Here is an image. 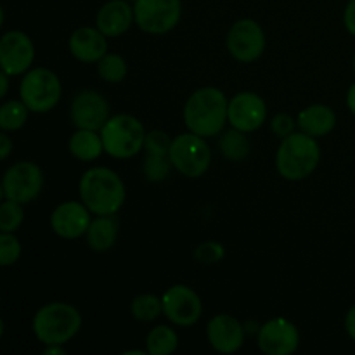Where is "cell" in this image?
I'll use <instances>...</instances> for the list:
<instances>
[{
	"label": "cell",
	"instance_id": "obj_1",
	"mask_svg": "<svg viewBox=\"0 0 355 355\" xmlns=\"http://www.w3.org/2000/svg\"><path fill=\"white\" fill-rule=\"evenodd\" d=\"M229 101L217 87H201L194 90L184 106V123L187 130L201 137L222 134L229 121Z\"/></svg>",
	"mask_w": 355,
	"mask_h": 355
},
{
	"label": "cell",
	"instance_id": "obj_2",
	"mask_svg": "<svg viewBox=\"0 0 355 355\" xmlns=\"http://www.w3.org/2000/svg\"><path fill=\"white\" fill-rule=\"evenodd\" d=\"M80 200L94 215H114L121 210L127 189L114 170L94 166L82 175L78 182Z\"/></svg>",
	"mask_w": 355,
	"mask_h": 355
},
{
	"label": "cell",
	"instance_id": "obj_3",
	"mask_svg": "<svg viewBox=\"0 0 355 355\" xmlns=\"http://www.w3.org/2000/svg\"><path fill=\"white\" fill-rule=\"evenodd\" d=\"M321 162V148L312 135L293 132L281 141L276 153V168L283 179L298 182L315 172Z\"/></svg>",
	"mask_w": 355,
	"mask_h": 355
},
{
	"label": "cell",
	"instance_id": "obj_4",
	"mask_svg": "<svg viewBox=\"0 0 355 355\" xmlns=\"http://www.w3.org/2000/svg\"><path fill=\"white\" fill-rule=\"evenodd\" d=\"M33 335L44 345H66L78 335L82 328V314L66 302H49L33 315Z\"/></svg>",
	"mask_w": 355,
	"mask_h": 355
},
{
	"label": "cell",
	"instance_id": "obj_5",
	"mask_svg": "<svg viewBox=\"0 0 355 355\" xmlns=\"http://www.w3.org/2000/svg\"><path fill=\"white\" fill-rule=\"evenodd\" d=\"M99 134L103 137L106 155L116 159H127L134 158L135 155H139V151L144 149L148 132H146L144 125L141 123L139 118L127 113H120L110 116V120L104 123Z\"/></svg>",
	"mask_w": 355,
	"mask_h": 355
},
{
	"label": "cell",
	"instance_id": "obj_6",
	"mask_svg": "<svg viewBox=\"0 0 355 355\" xmlns=\"http://www.w3.org/2000/svg\"><path fill=\"white\" fill-rule=\"evenodd\" d=\"M62 85L52 69L33 68L26 71L19 83V97L33 113H49L59 104Z\"/></svg>",
	"mask_w": 355,
	"mask_h": 355
},
{
	"label": "cell",
	"instance_id": "obj_7",
	"mask_svg": "<svg viewBox=\"0 0 355 355\" xmlns=\"http://www.w3.org/2000/svg\"><path fill=\"white\" fill-rule=\"evenodd\" d=\"M168 158L177 172L187 179H198L210 168L211 151L205 137L187 132L173 139Z\"/></svg>",
	"mask_w": 355,
	"mask_h": 355
},
{
	"label": "cell",
	"instance_id": "obj_8",
	"mask_svg": "<svg viewBox=\"0 0 355 355\" xmlns=\"http://www.w3.org/2000/svg\"><path fill=\"white\" fill-rule=\"evenodd\" d=\"M44 189V172L33 162H17L6 170L2 179L3 200L28 205Z\"/></svg>",
	"mask_w": 355,
	"mask_h": 355
},
{
	"label": "cell",
	"instance_id": "obj_9",
	"mask_svg": "<svg viewBox=\"0 0 355 355\" xmlns=\"http://www.w3.org/2000/svg\"><path fill=\"white\" fill-rule=\"evenodd\" d=\"M135 24L144 33L165 35L179 24L182 16L180 0H137L134 2Z\"/></svg>",
	"mask_w": 355,
	"mask_h": 355
},
{
	"label": "cell",
	"instance_id": "obj_10",
	"mask_svg": "<svg viewBox=\"0 0 355 355\" xmlns=\"http://www.w3.org/2000/svg\"><path fill=\"white\" fill-rule=\"evenodd\" d=\"M163 315L179 328H189L200 321L203 314L201 298L186 284H173L163 293Z\"/></svg>",
	"mask_w": 355,
	"mask_h": 355
},
{
	"label": "cell",
	"instance_id": "obj_11",
	"mask_svg": "<svg viewBox=\"0 0 355 355\" xmlns=\"http://www.w3.org/2000/svg\"><path fill=\"white\" fill-rule=\"evenodd\" d=\"M227 51L236 61L253 62L266 51V33L255 19L236 21L227 33Z\"/></svg>",
	"mask_w": 355,
	"mask_h": 355
},
{
	"label": "cell",
	"instance_id": "obj_12",
	"mask_svg": "<svg viewBox=\"0 0 355 355\" xmlns=\"http://www.w3.org/2000/svg\"><path fill=\"white\" fill-rule=\"evenodd\" d=\"M257 345L267 355H291L300 345V333L288 319L274 318L259 328Z\"/></svg>",
	"mask_w": 355,
	"mask_h": 355
},
{
	"label": "cell",
	"instance_id": "obj_13",
	"mask_svg": "<svg viewBox=\"0 0 355 355\" xmlns=\"http://www.w3.org/2000/svg\"><path fill=\"white\" fill-rule=\"evenodd\" d=\"M35 61V45L24 31H6L0 38V68L10 76L30 71Z\"/></svg>",
	"mask_w": 355,
	"mask_h": 355
},
{
	"label": "cell",
	"instance_id": "obj_14",
	"mask_svg": "<svg viewBox=\"0 0 355 355\" xmlns=\"http://www.w3.org/2000/svg\"><path fill=\"white\" fill-rule=\"evenodd\" d=\"M69 120L76 128L99 132L110 120V104L106 97L96 90H80L69 106Z\"/></svg>",
	"mask_w": 355,
	"mask_h": 355
},
{
	"label": "cell",
	"instance_id": "obj_15",
	"mask_svg": "<svg viewBox=\"0 0 355 355\" xmlns=\"http://www.w3.org/2000/svg\"><path fill=\"white\" fill-rule=\"evenodd\" d=\"M229 123L238 130L252 134L267 120L266 101L255 92H239L229 101Z\"/></svg>",
	"mask_w": 355,
	"mask_h": 355
},
{
	"label": "cell",
	"instance_id": "obj_16",
	"mask_svg": "<svg viewBox=\"0 0 355 355\" xmlns=\"http://www.w3.org/2000/svg\"><path fill=\"white\" fill-rule=\"evenodd\" d=\"M92 211L83 201H62L51 215V227L55 236L62 239H78L87 234L92 222Z\"/></svg>",
	"mask_w": 355,
	"mask_h": 355
},
{
	"label": "cell",
	"instance_id": "obj_17",
	"mask_svg": "<svg viewBox=\"0 0 355 355\" xmlns=\"http://www.w3.org/2000/svg\"><path fill=\"white\" fill-rule=\"evenodd\" d=\"M207 338L217 352L234 354L245 343V326L231 314H217L208 321Z\"/></svg>",
	"mask_w": 355,
	"mask_h": 355
},
{
	"label": "cell",
	"instance_id": "obj_18",
	"mask_svg": "<svg viewBox=\"0 0 355 355\" xmlns=\"http://www.w3.org/2000/svg\"><path fill=\"white\" fill-rule=\"evenodd\" d=\"M69 52L73 58L85 64H92L107 54V37L92 26H82L69 37Z\"/></svg>",
	"mask_w": 355,
	"mask_h": 355
},
{
	"label": "cell",
	"instance_id": "obj_19",
	"mask_svg": "<svg viewBox=\"0 0 355 355\" xmlns=\"http://www.w3.org/2000/svg\"><path fill=\"white\" fill-rule=\"evenodd\" d=\"M134 23V6H130L128 0H110L97 10L96 26L107 38L121 37Z\"/></svg>",
	"mask_w": 355,
	"mask_h": 355
},
{
	"label": "cell",
	"instance_id": "obj_20",
	"mask_svg": "<svg viewBox=\"0 0 355 355\" xmlns=\"http://www.w3.org/2000/svg\"><path fill=\"white\" fill-rule=\"evenodd\" d=\"M298 128L312 137H324L331 134L336 125V114L326 104H312L300 111L297 118Z\"/></svg>",
	"mask_w": 355,
	"mask_h": 355
},
{
	"label": "cell",
	"instance_id": "obj_21",
	"mask_svg": "<svg viewBox=\"0 0 355 355\" xmlns=\"http://www.w3.org/2000/svg\"><path fill=\"white\" fill-rule=\"evenodd\" d=\"M118 231H120V220L114 215H97L92 218L87 231L85 239L90 250L97 253L107 252L116 245Z\"/></svg>",
	"mask_w": 355,
	"mask_h": 355
},
{
	"label": "cell",
	"instance_id": "obj_22",
	"mask_svg": "<svg viewBox=\"0 0 355 355\" xmlns=\"http://www.w3.org/2000/svg\"><path fill=\"white\" fill-rule=\"evenodd\" d=\"M68 149L73 158L80 162H94L104 153V144L101 134L97 130H87V128H76L68 141Z\"/></svg>",
	"mask_w": 355,
	"mask_h": 355
},
{
	"label": "cell",
	"instance_id": "obj_23",
	"mask_svg": "<svg viewBox=\"0 0 355 355\" xmlns=\"http://www.w3.org/2000/svg\"><path fill=\"white\" fill-rule=\"evenodd\" d=\"M218 149H220L225 159L238 163L248 158L252 144H250V139L246 137V132H241L232 127L231 130L224 132L220 135V139H218Z\"/></svg>",
	"mask_w": 355,
	"mask_h": 355
},
{
	"label": "cell",
	"instance_id": "obj_24",
	"mask_svg": "<svg viewBox=\"0 0 355 355\" xmlns=\"http://www.w3.org/2000/svg\"><path fill=\"white\" fill-rule=\"evenodd\" d=\"M179 347V335L173 328L159 324L146 336V352L149 355H170Z\"/></svg>",
	"mask_w": 355,
	"mask_h": 355
},
{
	"label": "cell",
	"instance_id": "obj_25",
	"mask_svg": "<svg viewBox=\"0 0 355 355\" xmlns=\"http://www.w3.org/2000/svg\"><path fill=\"white\" fill-rule=\"evenodd\" d=\"M130 314L135 321L153 322L163 314L162 298L153 293H142L132 300Z\"/></svg>",
	"mask_w": 355,
	"mask_h": 355
},
{
	"label": "cell",
	"instance_id": "obj_26",
	"mask_svg": "<svg viewBox=\"0 0 355 355\" xmlns=\"http://www.w3.org/2000/svg\"><path fill=\"white\" fill-rule=\"evenodd\" d=\"M28 106L23 101H6L0 106V128L3 132H16L28 120Z\"/></svg>",
	"mask_w": 355,
	"mask_h": 355
},
{
	"label": "cell",
	"instance_id": "obj_27",
	"mask_svg": "<svg viewBox=\"0 0 355 355\" xmlns=\"http://www.w3.org/2000/svg\"><path fill=\"white\" fill-rule=\"evenodd\" d=\"M127 61L123 55L107 52L103 59L97 61V75L107 83H120L127 76Z\"/></svg>",
	"mask_w": 355,
	"mask_h": 355
},
{
	"label": "cell",
	"instance_id": "obj_28",
	"mask_svg": "<svg viewBox=\"0 0 355 355\" xmlns=\"http://www.w3.org/2000/svg\"><path fill=\"white\" fill-rule=\"evenodd\" d=\"M172 168L173 165L168 156L146 155L144 162H142V173L149 182H163L165 179H168Z\"/></svg>",
	"mask_w": 355,
	"mask_h": 355
},
{
	"label": "cell",
	"instance_id": "obj_29",
	"mask_svg": "<svg viewBox=\"0 0 355 355\" xmlns=\"http://www.w3.org/2000/svg\"><path fill=\"white\" fill-rule=\"evenodd\" d=\"M24 220L23 205L12 200H3L0 205V231L16 232Z\"/></svg>",
	"mask_w": 355,
	"mask_h": 355
},
{
	"label": "cell",
	"instance_id": "obj_30",
	"mask_svg": "<svg viewBox=\"0 0 355 355\" xmlns=\"http://www.w3.org/2000/svg\"><path fill=\"white\" fill-rule=\"evenodd\" d=\"M21 243L14 236V232H2L0 234V266L9 267L19 260Z\"/></svg>",
	"mask_w": 355,
	"mask_h": 355
},
{
	"label": "cell",
	"instance_id": "obj_31",
	"mask_svg": "<svg viewBox=\"0 0 355 355\" xmlns=\"http://www.w3.org/2000/svg\"><path fill=\"white\" fill-rule=\"evenodd\" d=\"M225 248L222 243L218 241H203L201 245L196 246L194 250V260L203 266H214L224 260Z\"/></svg>",
	"mask_w": 355,
	"mask_h": 355
},
{
	"label": "cell",
	"instance_id": "obj_32",
	"mask_svg": "<svg viewBox=\"0 0 355 355\" xmlns=\"http://www.w3.org/2000/svg\"><path fill=\"white\" fill-rule=\"evenodd\" d=\"M173 139L163 130H151L146 134L144 141V151L146 155H158V156H168L170 148H172Z\"/></svg>",
	"mask_w": 355,
	"mask_h": 355
},
{
	"label": "cell",
	"instance_id": "obj_33",
	"mask_svg": "<svg viewBox=\"0 0 355 355\" xmlns=\"http://www.w3.org/2000/svg\"><path fill=\"white\" fill-rule=\"evenodd\" d=\"M297 121H295V118L291 116V114L288 113H279L276 114V116L270 120V130H272V134L276 135V137H288V135H291L295 132V127H297Z\"/></svg>",
	"mask_w": 355,
	"mask_h": 355
},
{
	"label": "cell",
	"instance_id": "obj_34",
	"mask_svg": "<svg viewBox=\"0 0 355 355\" xmlns=\"http://www.w3.org/2000/svg\"><path fill=\"white\" fill-rule=\"evenodd\" d=\"M343 23H345L347 31H349L352 37H355V0H350L347 3L345 14H343Z\"/></svg>",
	"mask_w": 355,
	"mask_h": 355
},
{
	"label": "cell",
	"instance_id": "obj_35",
	"mask_svg": "<svg viewBox=\"0 0 355 355\" xmlns=\"http://www.w3.org/2000/svg\"><path fill=\"white\" fill-rule=\"evenodd\" d=\"M12 148H14V142L10 141L9 135H7L6 132L0 134V158L2 159L9 158V155L12 153Z\"/></svg>",
	"mask_w": 355,
	"mask_h": 355
},
{
	"label": "cell",
	"instance_id": "obj_36",
	"mask_svg": "<svg viewBox=\"0 0 355 355\" xmlns=\"http://www.w3.org/2000/svg\"><path fill=\"white\" fill-rule=\"evenodd\" d=\"M345 329L347 335L352 340H355V304L349 309V312H347L345 315Z\"/></svg>",
	"mask_w": 355,
	"mask_h": 355
},
{
	"label": "cell",
	"instance_id": "obj_37",
	"mask_svg": "<svg viewBox=\"0 0 355 355\" xmlns=\"http://www.w3.org/2000/svg\"><path fill=\"white\" fill-rule=\"evenodd\" d=\"M9 78L10 75H7L6 71L0 73V97H6L9 92Z\"/></svg>",
	"mask_w": 355,
	"mask_h": 355
},
{
	"label": "cell",
	"instance_id": "obj_38",
	"mask_svg": "<svg viewBox=\"0 0 355 355\" xmlns=\"http://www.w3.org/2000/svg\"><path fill=\"white\" fill-rule=\"evenodd\" d=\"M347 106H349L350 113L355 116V83L350 85L349 92H347Z\"/></svg>",
	"mask_w": 355,
	"mask_h": 355
},
{
	"label": "cell",
	"instance_id": "obj_39",
	"mask_svg": "<svg viewBox=\"0 0 355 355\" xmlns=\"http://www.w3.org/2000/svg\"><path fill=\"white\" fill-rule=\"evenodd\" d=\"M44 355H64L66 350L62 349V345H45V349L42 350Z\"/></svg>",
	"mask_w": 355,
	"mask_h": 355
},
{
	"label": "cell",
	"instance_id": "obj_40",
	"mask_svg": "<svg viewBox=\"0 0 355 355\" xmlns=\"http://www.w3.org/2000/svg\"><path fill=\"white\" fill-rule=\"evenodd\" d=\"M148 352H142V350H127V352H123V355H144Z\"/></svg>",
	"mask_w": 355,
	"mask_h": 355
},
{
	"label": "cell",
	"instance_id": "obj_41",
	"mask_svg": "<svg viewBox=\"0 0 355 355\" xmlns=\"http://www.w3.org/2000/svg\"><path fill=\"white\" fill-rule=\"evenodd\" d=\"M354 73H355V54H354Z\"/></svg>",
	"mask_w": 355,
	"mask_h": 355
},
{
	"label": "cell",
	"instance_id": "obj_42",
	"mask_svg": "<svg viewBox=\"0 0 355 355\" xmlns=\"http://www.w3.org/2000/svg\"><path fill=\"white\" fill-rule=\"evenodd\" d=\"M128 2H137V0H128Z\"/></svg>",
	"mask_w": 355,
	"mask_h": 355
},
{
	"label": "cell",
	"instance_id": "obj_43",
	"mask_svg": "<svg viewBox=\"0 0 355 355\" xmlns=\"http://www.w3.org/2000/svg\"><path fill=\"white\" fill-rule=\"evenodd\" d=\"M347 2H350V0H347Z\"/></svg>",
	"mask_w": 355,
	"mask_h": 355
}]
</instances>
